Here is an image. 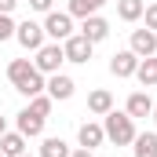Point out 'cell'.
<instances>
[{
  "label": "cell",
  "mask_w": 157,
  "mask_h": 157,
  "mask_svg": "<svg viewBox=\"0 0 157 157\" xmlns=\"http://www.w3.org/2000/svg\"><path fill=\"white\" fill-rule=\"evenodd\" d=\"M7 80H11L22 95H29V99H33V95H40V91H44V84H48V80H44V73H40L29 59H15V62L7 66Z\"/></svg>",
  "instance_id": "6da1fadb"
},
{
  "label": "cell",
  "mask_w": 157,
  "mask_h": 157,
  "mask_svg": "<svg viewBox=\"0 0 157 157\" xmlns=\"http://www.w3.org/2000/svg\"><path fill=\"white\" fill-rule=\"evenodd\" d=\"M102 132H106V139L110 143H117V146H128V143H135V121L128 117V113H117V110H110L106 113V124H102Z\"/></svg>",
  "instance_id": "7a4b0ae2"
},
{
  "label": "cell",
  "mask_w": 157,
  "mask_h": 157,
  "mask_svg": "<svg viewBox=\"0 0 157 157\" xmlns=\"http://www.w3.org/2000/svg\"><path fill=\"white\" fill-rule=\"evenodd\" d=\"M66 62V51H62V44L55 40V44H44V48H37V59H33V66H37L40 73H59V66Z\"/></svg>",
  "instance_id": "3957f363"
},
{
  "label": "cell",
  "mask_w": 157,
  "mask_h": 157,
  "mask_svg": "<svg viewBox=\"0 0 157 157\" xmlns=\"http://www.w3.org/2000/svg\"><path fill=\"white\" fill-rule=\"evenodd\" d=\"M44 33L55 37V40L73 37V15H70V11H48V18H44Z\"/></svg>",
  "instance_id": "277c9868"
},
{
  "label": "cell",
  "mask_w": 157,
  "mask_h": 157,
  "mask_svg": "<svg viewBox=\"0 0 157 157\" xmlns=\"http://www.w3.org/2000/svg\"><path fill=\"white\" fill-rule=\"evenodd\" d=\"M15 37H18V44L26 48V51H37V48H44V26H37L33 18H26L22 26H15Z\"/></svg>",
  "instance_id": "5b68a950"
},
{
  "label": "cell",
  "mask_w": 157,
  "mask_h": 157,
  "mask_svg": "<svg viewBox=\"0 0 157 157\" xmlns=\"http://www.w3.org/2000/svg\"><path fill=\"white\" fill-rule=\"evenodd\" d=\"M91 48H95V44H91V40L88 37H66L62 40V51H66V62H88V59H91Z\"/></svg>",
  "instance_id": "8992f818"
},
{
  "label": "cell",
  "mask_w": 157,
  "mask_h": 157,
  "mask_svg": "<svg viewBox=\"0 0 157 157\" xmlns=\"http://www.w3.org/2000/svg\"><path fill=\"white\" fill-rule=\"evenodd\" d=\"M135 70H139V55L128 48V51H117L113 59H110V73L113 77H135Z\"/></svg>",
  "instance_id": "52a82bcc"
},
{
  "label": "cell",
  "mask_w": 157,
  "mask_h": 157,
  "mask_svg": "<svg viewBox=\"0 0 157 157\" xmlns=\"http://www.w3.org/2000/svg\"><path fill=\"white\" fill-rule=\"evenodd\" d=\"M132 51H135L139 59L157 55V33L154 29H132Z\"/></svg>",
  "instance_id": "ba28073f"
},
{
  "label": "cell",
  "mask_w": 157,
  "mask_h": 157,
  "mask_svg": "<svg viewBox=\"0 0 157 157\" xmlns=\"http://www.w3.org/2000/svg\"><path fill=\"white\" fill-rule=\"evenodd\" d=\"M80 37H88L91 44H99V40L110 37V22H106V18H99V15H88V18H84V26H80Z\"/></svg>",
  "instance_id": "9c48e42d"
},
{
  "label": "cell",
  "mask_w": 157,
  "mask_h": 157,
  "mask_svg": "<svg viewBox=\"0 0 157 157\" xmlns=\"http://www.w3.org/2000/svg\"><path fill=\"white\" fill-rule=\"evenodd\" d=\"M77 139H80V146H84V150H95V146H102V143H106V132H102V124L88 121V124H80Z\"/></svg>",
  "instance_id": "30bf717a"
},
{
  "label": "cell",
  "mask_w": 157,
  "mask_h": 157,
  "mask_svg": "<svg viewBox=\"0 0 157 157\" xmlns=\"http://www.w3.org/2000/svg\"><path fill=\"white\" fill-rule=\"evenodd\" d=\"M18 132H22L26 139L44 135V117H40V113H33V110H22V113H18Z\"/></svg>",
  "instance_id": "8fae6325"
},
{
  "label": "cell",
  "mask_w": 157,
  "mask_h": 157,
  "mask_svg": "<svg viewBox=\"0 0 157 157\" xmlns=\"http://www.w3.org/2000/svg\"><path fill=\"white\" fill-rule=\"evenodd\" d=\"M0 154L4 157H22L26 154V135L22 132H4L0 135Z\"/></svg>",
  "instance_id": "7c38bea8"
},
{
  "label": "cell",
  "mask_w": 157,
  "mask_h": 157,
  "mask_svg": "<svg viewBox=\"0 0 157 157\" xmlns=\"http://www.w3.org/2000/svg\"><path fill=\"white\" fill-rule=\"evenodd\" d=\"M124 113H128L132 121L135 117H150V113H154V99H150L146 91H135V95L128 99V110H124Z\"/></svg>",
  "instance_id": "4fadbf2b"
},
{
  "label": "cell",
  "mask_w": 157,
  "mask_h": 157,
  "mask_svg": "<svg viewBox=\"0 0 157 157\" xmlns=\"http://www.w3.org/2000/svg\"><path fill=\"white\" fill-rule=\"evenodd\" d=\"M44 88H48V95H51V99H70L77 84H73V80L66 77V73H51V80H48Z\"/></svg>",
  "instance_id": "5bb4252c"
},
{
  "label": "cell",
  "mask_w": 157,
  "mask_h": 157,
  "mask_svg": "<svg viewBox=\"0 0 157 157\" xmlns=\"http://www.w3.org/2000/svg\"><path fill=\"white\" fill-rule=\"evenodd\" d=\"M88 110H91V113H99V117H106V113L113 110V95H110L106 88L91 91V95H88Z\"/></svg>",
  "instance_id": "9a60e30c"
},
{
  "label": "cell",
  "mask_w": 157,
  "mask_h": 157,
  "mask_svg": "<svg viewBox=\"0 0 157 157\" xmlns=\"http://www.w3.org/2000/svg\"><path fill=\"white\" fill-rule=\"evenodd\" d=\"M135 80H139L143 88H154V84H157V55H150V59H139Z\"/></svg>",
  "instance_id": "2e32d148"
},
{
  "label": "cell",
  "mask_w": 157,
  "mask_h": 157,
  "mask_svg": "<svg viewBox=\"0 0 157 157\" xmlns=\"http://www.w3.org/2000/svg\"><path fill=\"white\" fill-rule=\"evenodd\" d=\"M132 154H135V157H157V132H143V135H135Z\"/></svg>",
  "instance_id": "e0dca14e"
},
{
  "label": "cell",
  "mask_w": 157,
  "mask_h": 157,
  "mask_svg": "<svg viewBox=\"0 0 157 157\" xmlns=\"http://www.w3.org/2000/svg\"><path fill=\"white\" fill-rule=\"evenodd\" d=\"M143 11H146V4L143 0H117V15L124 22H139L143 18Z\"/></svg>",
  "instance_id": "ac0fdd59"
},
{
  "label": "cell",
  "mask_w": 157,
  "mask_h": 157,
  "mask_svg": "<svg viewBox=\"0 0 157 157\" xmlns=\"http://www.w3.org/2000/svg\"><path fill=\"white\" fill-rule=\"evenodd\" d=\"M40 157H70V146L59 139V135H48L40 143Z\"/></svg>",
  "instance_id": "d6986e66"
},
{
  "label": "cell",
  "mask_w": 157,
  "mask_h": 157,
  "mask_svg": "<svg viewBox=\"0 0 157 157\" xmlns=\"http://www.w3.org/2000/svg\"><path fill=\"white\" fill-rule=\"evenodd\" d=\"M102 4H106V0H70V15H73V18H88V15H95Z\"/></svg>",
  "instance_id": "ffe728a7"
},
{
  "label": "cell",
  "mask_w": 157,
  "mask_h": 157,
  "mask_svg": "<svg viewBox=\"0 0 157 157\" xmlns=\"http://www.w3.org/2000/svg\"><path fill=\"white\" fill-rule=\"evenodd\" d=\"M51 102H55V99L40 91V95H33V99H29V110H33V113H40V117H48V113H51Z\"/></svg>",
  "instance_id": "44dd1931"
},
{
  "label": "cell",
  "mask_w": 157,
  "mask_h": 157,
  "mask_svg": "<svg viewBox=\"0 0 157 157\" xmlns=\"http://www.w3.org/2000/svg\"><path fill=\"white\" fill-rule=\"evenodd\" d=\"M15 37V22H11V15H0V40Z\"/></svg>",
  "instance_id": "7402d4cb"
},
{
  "label": "cell",
  "mask_w": 157,
  "mask_h": 157,
  "mask_svg": "<svg viewBox=\"0 0 157 157\" xmlns=\"http://www.w3.org/2000/svg\"><path fill=\"white\" fill-rule=\"evenodd\" d=\"M143 18H146V29H157V4H150L143 11Z\"/></svg>",
  "instance_id": "603a6c76"
},
{
  "label": "cell",
  "mask_w": 157,
  "mask_h": 157,
  "mask_svg": "<svg viewBox=\"0 0 157 157\" xmlns=\"http://www.w3.org/2000/svg\"><path fill=\"white\" fill-rule=\"evenodd\" d=\"M51 4H55V0H29V7H33V11H44V15L51 11Z\"/></svg>",
  "instance_id": "cb8c5ba5"
},
{
  "label": "cell",
  "mask_w": 157,
  "mask_h": 157,
  "mask_svg": "<svg viewBox=\"0 0 157 157\" xmlns=\"http://www.w3.org/2000/svg\"><path fill=\"white\" fill-rule=\"evenodd\" d=\"M15 4H18V0H0V15H11V11H15Z\"/></svg>",
  "instance_id": "d4e9b609"
},
{
  "label": "cell",
  "mask_w": 157,
  "mask_h": 157,
  "mask_svg": "<svg viewBox=\"0 0 157 157\" xmlns=\"http://www.w3.org/2000/svg\"><path fill=\"white\" fill-rule=\"evenodd\" d=\"M70 157H91V150H84V146H80V150H70Z\"/></svg>",
  "instance_id": "484cf974"
},
{
  "label": "cell",
  "mask_w": 157,
  "mask_h": 157,
  "mask_svg": "<svg viewBox=\"0 0 157 157\" xmlns=\"http://www.w3.org/2000/svg\"><path fill=\"white\" fill-rule=\"evenodd\" d=\"M4 132H7V121H4V117H0V135H4Z\"/></svg>",
  "instance_id": "4316f807"
},
{
  "label": "cell",
  "mask_w": 157,
  "mask_h": 157,
  "mask_svg": "<svg viewBox=\"0 0 157 157\" xmlns=\"http://www.w3.org/2000/svg\"><path fill=\"white\" fill-rule=\"evenodd\" d=\"M154 121H157V102H154Z\"/></svg>",
  "instance_id": "83f0119b"
},
{
  "label": "cell",
  "mask_w": 157,
  "mask_h": 157,
  "mask_svg": "<svg viewBox=\"0 0 157 157\" xmlns=\"http://www.w3.org/2000/svg\"><path fill=\"white\" fill-rule=\"evenodd\" d=\"M22 157H29V154H22Z\"/></svg>",
  "instance_id": "f1b7e54d"
},
{
  "label": "cell",
  "mask_w": 157,
  "mask_h": 157,
  "mask_svg": "<svg viewBox=\"0 0 157 157\" xmlns=\"http://www.w3.org/2000/svg\"><path fill=\"white\" fill-rule=\"evenodd\" d=\"M0 157H4V154H0Z\"/></svg>",
  "instance_id": "f546056e"
}]
</instances>
